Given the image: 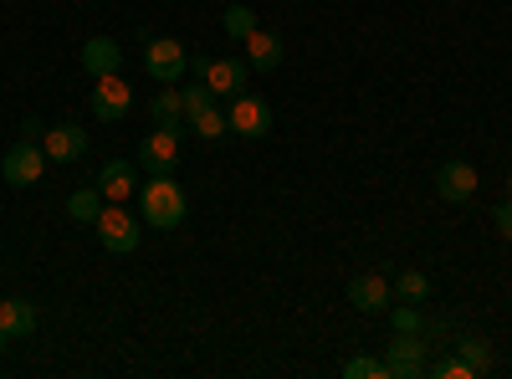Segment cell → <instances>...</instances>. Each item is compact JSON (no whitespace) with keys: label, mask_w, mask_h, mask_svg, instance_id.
I'll return each mask as SVG.
<instances>
[{"label":"cell","mask_w":512,"mask_h":379,"mask_svg":"<svg viewBox=\"0 0 512 379\" xmlns=\"http://www.w3.org/2000/svg\"><path fill=\"white\" fill-rule=\"evenodd\" d=\"M123 67V47L113 36H88L82 41V72L88 77H113Z\"/></svg>","instance_id":"obj_13"},{"label":"cell","mask_w":512,"mask_h":379,"mask_svg":"<svg viewBox=\"0 0 512 379\" xmlns=\"http://www.w3.org/2000/svg\"><path fill=\"white\" fill-rule=\"evenodd\" d=\"M241 47H246V67H251V72H277V67H282V36H277V31L256 26Z\"/></svg>","instance_id":"obj_14"},{"label":"cell","mask_w":512,"mask_h":379,"mask_svg":"<svg viewBox=\"0 0 512 379\" xmlns=\"http://www.w3.org/2000/svg\"><path fill=\"white\" fill-rule=\"evenodd\" d=\"M507 195H512V175H507Z\"/></svg>","instance_id":"obj_30"},{"label":"cell","mask_w":512,"mask_h":379,"mask_svg":"<svg viewBox=\"0 0 512 379\" xmlns=\"http://www.w3.org/2000/svg\"><path fill=\"white\" fill-rule=\"evenodd\" d=\"M93 231H98V241H103V251H113V257H134L139 251V241H144V221H134L123 205H103V216L93 221Z\"/></svg>","instance_id":"obj_2"},{"label":"cell","mask_w":512,"mask_h":379,"mask_svg":"<svg viewBox=\"0 0 512 379\" xmlns=\"http://www.w3.org/2000/svg\"><path fill=\"white\" fill-rule=\"evenodd\" d=\"M185 129H190L195 139H210V144H216V139H226V134H231V118H226L216 103H210V108H200L195 118H185Z\"/></svg>","instance_id":"obj_19"},{"label":"cell","mask_w":512,"mask_h":379,"mask_svg":"<svg viewBox=\"0 0 512 379\" xmlns=\"http://www.w3.org/2000/svg\"><path fill=\"white\" fill-rule=\"evenodd\" d=\"M36 323H41L36 303H26V298H6V303H0V328H6L11 339H31Z\"/></svg>","instance_id":"obj_16"},{"label":"cell","mask_w":512,"mask_h":379,"mask_svg":"<svg viewBox=\"0 0 512 379\" xmlns=\"http://www.w3.org/2000/svg\"><path fill=\"white\" fill-rule=\"evenodd\" d=\"M425 374H436V379H477L472 369H466V359H461V354H451V359H436V364H425Z\"/></svg>","instance_id":"obj_26"},{"label":"cell","mask_w":512,"mask_h":379,"mask_svg":"<svg viewBox=\"0 0 512 379\" xmlns=\"http://www.w3.org/2000/svg\"><path fill=\"white\" fill-rule=\"evenodd\" d=\"M456 354L466 359V369H472L477 379L492 374V344L482 339V333H461V339H456Z\"/></svg>","instance_id":"obj_20"},{"label":"cell","mask_w":512,"mask_h":379,"mask_svg":"<svg viewBox=\"0 0 512 379\" xmlns=\"http://www.w3.org/2000/svg\"><path fill=\"white\" fill-rule=\"evenodd\" d=\"M93 185L103 190V200L123 205L128 195H134V164H128V159H108L103 170H98V180H93Z\"/></svg>","instance_id":"obj_15"},{"label":"cell","mask_w":512,"mask_h":379,"mask_svg":"<svg viewBox=\"0 0 512 379\" xmlns=\"http://www.w3.org/2000/svg\"><path fill=\"white\" fill-rule=\"evenodd\" d=\"M221 26H226V36L246 41V36L256 31V11L246 6V0H236V6H226V11H221Z\"/></svg>","instance_id":"obj_22"},{"label":"cell","mask_w":512,"mask_h":379,"mask_svg":"<svg viewBox=\"0 0 512 379\" xmlns=\"http://www.w3.org/2000/svg\"><path fill=\"white\" fill-rule=\"evenodd\" d=\"M175 164H180V129H159L154 123V134L139 139V170L144 175H175Z\"/></svg>","instance_id":"obj_6"},{"label":"cell","mask_w":512,"mask_h":379,"mask_svg":"<svg viewBox=\"0 0 512 379\" xmlns=\"http://www.w3.org/2000/svg\"><path fill=\"white\" fill-rule=\"evenodd\" d=\"M390 328L395 333H420V308L415 303H390Z\"/></svg>","instance_id":"obj_25"},{"label":"cell","mask_w":512,"mask_h":379,"mask_svg":"<svg viewBox=\"0 0 512 379\" xmlns=\"http://www.w3.org/2000/svg\"><path fill=\"white\" fill-rule=\"evenodd\" d=\"M41 149H47L52 164H72V159L88 154V129H82V123H57V129L41 134Z\"/></svg>","instance_id":"obj_12"},{"label":"cell","mask_w":512,"mask_h":379,"mask_svg":"<svg viewBox=\"0 0 512 379\" xmlns=\"http://www.w3.org/2000/svg\"><path fill=\"white\" fill-rule=\"evenodd\" d=\"M395 303H431V277H425L420 267H410V272H400L395 277Z\"/></svg>","instance_id":"obj_21"},{"label":"cell","mask_w":512,"mask_h":379,"mask_svg":"<svg viewBox=\"0 0 512 379\" xmlns=\"http://www.w3.org/2000/svg\"><path fill=\"white\" fill-rule=\"evenodd\" d=\"M6 344H11V333H6V328H0V354H6Z\"/></svg>","instance_id":"obj_29"},{"label":"cell","mask_w":512,"mask_h":379,"mask_svg":"<svg viewBox=\"0 0 512 379\" xmlns=\"http://www.w3.org/2000/svg\"><path fill=\"white\" fill-rule=\"evenodd\" d=\"M226 118H231V134L236 139H267L272 134V108L262 98H251V93H236L231 108H226Z\"/></svg>","instance_id":"obj_7"},{"label":"cell","mask_w":512,"mask_h":379,"mask_svg":"<svg viewBox=\"0 0 512 379\" xmlns=\"http://www.w3.org/2000/svg\"><path fill=\"white\" fill-rule=\"evenodd\" d=\"M128 108H134V88L113 72V77H93V118L98 123H118L128 118Z\"/></svg>","instance_id":"obj_8"},{"label":"cell","mask_w":512,"mask_h":379,"mask_svg":"<svg viewBox=\"0 0 512 379\" xmlns=\"http://www.w3.org/2000/svg\"><path fill=\"white\" fill-rule=\"evenodd\" d=\"M205 88L216 93V98H236V93H246V77H251V67L241 62V57H216V62H205Z\"/></svg>","instance_id":"obj_10"},{"label":"cell","mask_w":512,"mask_h":379,"mask_svg":"<svg viewBox=\"0 0 512 379\" xmlns=\"http://www.w3.org/2000/svg\"><path fill=\"white\" fill-rule=\"evenodd\" d=\"M144 72L169 88V82H180V77L190 72V52L180 47L175 36H154L149 47H144Z\"/></svg>","instance_id":"obj_5"},{"label":"cell","mask_w":512,"mask_h":379,"mask_svg":"<svg viewBox=\"0 0 512 379\" xmlns=\"http://www.w3.org/2000/svg\"><path fill=\"white\" fill-rule=\"evenodd\" d=\"M180 103H185V118H195L200 108L216 103V93H210V88H205V77H200V82H190V88H180Z\"/></svg>","instance_id":"obj_24"},{"label":"cell","mask_w":512,"mask_h":379,"mask_svg":"<svg viewBox=\"0 0 512 379\" xmlns=\"http://www.w3.org/2000/svg\"><path fill=\"white\" fill-rule=\"evenodd\" d=\"M477 170H472V164H466V159H446L441 164V170H436V195L441 200H451V205H461V200H472L477 195Z\"/></svg>","instance_id":"obj_11"},{"label":"cell","mask_w":512,"mask_h":379,"mask_svg":"<svg viewBox=\"0 0 512 379\" xmlns=\"http://www.w3.org/2000/svg\"><path fill=\"white\" fill-rule=\"evenodd\" d=\"M47 149H41V139H21V144H11L6 149V159H0V175H6V185H16V190H31L41 175H47Z\"/></svg>","instance_id":"obj_3"},{"label":"cell","mask_w":512,"mask_h":379,"mask_svg":"<svg viewBox=\"0 0 512 379\" xmlns=\"http://www.w3.org/2000/svg\"><path fill=\"white\" fill-rule=\"evenodd\" d=\"M149 118L159 123V129H185V103H180V88L169 82V88L149 103Z\"/></svg>","instance_id":"obj_17"},{"label":"cell","mask_w":512,"mask_h":379,"mask_svg":"<svg viewBox=\"0 0 512 379\" xmlns=\"http://www.w3.org/2000/svg\"><path fill=\"white\" fill-rule=\"evenodd\" d=\"M41 134H47V123H41V118H21V139H41Z\"/></svg>","instance_id":"obj_28"},{"label":"cell","mask_w":512,"mask_h":379,"mask_svg":"<svg viewBox=\"0 0 512 379\" xmlns=\"http://www.w3.org/2000/svg\"><path fill=\"white\" fill-rule=\"evenodd\" d=\"M103 205H108V200H103V190H98V185H82V190H72V195H67V216H72V221H82V226H93V221L103 216Z\"/></svg>","instance_id":"obj_18"},{"label":"cell","mask_w":512,"mask_h":379,"mask_svg":"<svg viewBox=\"0 0 512 379\" xmlns=\"http://www.w3.org/2000/svg\"><path fill=\"white\" fill-rule=\"evenodd\" d=\"M349 303L359 308V313H390V303H395V282L390 277H379V272H359L354 282H349Z\"/></svg>","instance_id":"obj_9"},{"label":"cell","mask_w":512,"mask_h":379,"mask_svg":"<svg viewBox=\"0 0 512 379\" xmlns=\"http://www.w3.org/2000/svg\"><path fill=\"white\" fill-rule=\"evenodd\" d=\"M185 190L175 185V175H149V185L139 190V221L154 231H175L185 221Z\"/></svg>","instance_id":"obj_1"},{"label":"cell","mask_w":512,"mask_h":379,"mask_svg":"<svg viewBox=\"0 0 512 379\" xmlns=\"http://www.w3.org/2000/svg\"><path fill=\"white\" fill-rule=\"evenodd\" d=\"M344 379H390V364L384 359H369V354H354V359H344V369H338Z\"/></svg>","instance_id":"obj_23"},{"label":"cell","mask_w":512,"mask_h":379,"mask_svg":"<svg viewBox=\"0 0 512 379\" xmlns=\"http://www.w3.org/2000/svg\"><path fill=\"white\" fill-rule=\"evenodd\" d=\"M384 364H390V379H420L425 364H431L425 333H395V339L384 344Z\"/></svg>","instance_id":"obj_4"},{"label":"cell","mask_w":512,"mask_h":379,"mask_svg":"<svg viewBox=\"0 0 512 379\" xmlns=\"http://www.w3.org/2000/svg\"><path fill=\"white\" fill-rule=\"evenodd\" d=\"M492 221H497V236H502V241H512V195L492 210Z\"/></svg>","instance_id":"obj_27"}]
</instances>
